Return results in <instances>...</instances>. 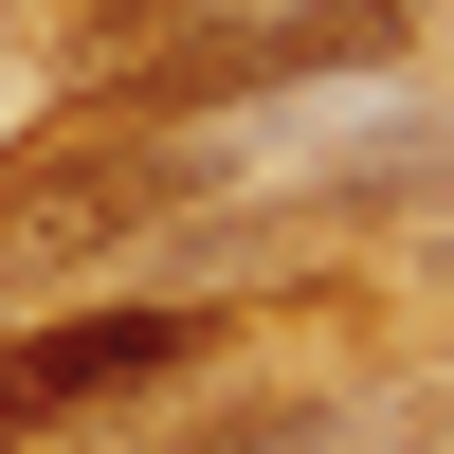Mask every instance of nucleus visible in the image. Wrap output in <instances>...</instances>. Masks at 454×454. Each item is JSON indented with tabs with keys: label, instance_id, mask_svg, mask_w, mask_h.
Wrapping results in <instances>:
<instances>
[{
	"label": "nucleus",
	"instance_id": "1",
	"mask_svg": "<svg viewBox=\"0 0 454 454\" xmlns=\"http://www.w3.org/2000/svg\"><path fill=\"white\" fill-rule=\"evenodd\" d=\"M182 200H200V145H182V128H36L19 164H0V291L109 273V254L164 237Z\"/></svg>",
	"mask_w": 454,
	"mask_h": 454
},
{
	"label": "nucleus",
	"instance_id": "2",
	"mask_svg": "<svg viewBox=\"0 0 454 454\" xmlns=\"http://www.w3.org/2000/svg\"><path fill=\"white\" fill-rule=\"evenodd\" d=\"M182 364H200V309H55V327L0 346V436L91 419V400H164Z\"/></svg>",
	"mask_w": 454,
	"mask_h": 454
},
{
	"label": "nucleus",
	"instance_id": "3",
	"mask_svg": "<svg viewBox=\"0 0 454 454\" xmlns=\"http://www.w3.org/2000/svg\"><path fill=\"white\" fill-rule=\"evenodd\" d=\"M419 273H454V200H419Z\"/></svg>",
	"mask_w": 454,
	"mask_h": 454
},
{
	"label": "nucleus",
	"instance_id": "4",
	"mask_svg": "<svg viewBox=\"0 0 454 454\" xmlns=\"http://www.w3.org/2000/svg\"><path fill=\"white\" fill-rule=\"evenodd\" d=\"M182 19H200V0H182Z\"/></svg>",
	"mask_w": 454,
	"mask_h": 454
}]
</instances>
